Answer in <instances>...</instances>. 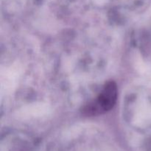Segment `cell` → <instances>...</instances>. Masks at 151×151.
<instances>
[{"label":"cell","mask_w":151,"mask_h":151,"mask_svg":"<svg viewBox=\"0 0 151 151\" xmlns=\"http://www.w3.org/2000/svg\"><path fill=\"white\" fill-rule=\"evenodd\" d=\"M117 95L116 84L109 81L103 86L98 96L83 108V113L86 116H96L109 111L114 106Z\"/></svg>","instance_id":"obj_1"}]
</instances>
